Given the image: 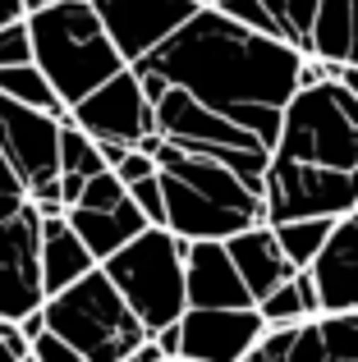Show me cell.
<instances>
[{"label": "cell", "instance_id": "1", "mask_svg": "<svg viewBox=\"0 0 358 362\" xmlns=\"http://www.w3.org/2000/svg\"><path fill=\"white\" fill-rule=\"evenodd\" d=\"M299 60L304 51L285 37L258 33L207 0L129 69L138 74L147 101L166 83H175L212 110L230 115L239 129H248L262 147H276L280 110L299 88Z\"/></svg>", "mask_w": 358, "mask_h": 362}, {"label": "cell", "instance_id": "2", "mask_svg": "<svg viewBox=\"0 0 358 362\" xmlns=\"http://www.w3.org/2000/svg\"><path fill=\"white\" fill-rule=\"evenodd\" d=\"M28 33H33V64L51 78L64 106H74L83 92L125 69V55L101 28L92 0H51V5L33 9Z\"/></svg>", "mask_w": 358, "mask_h": 362}, {"label": "cell", "instance_id": "3", "mask_svg": "<svg viewBox=\"0 0 358 362\" xmlns=\"http://www.w3.org/2000/svg\"><path fill=\"white\" fill-rule=\"evenodd\" d=\"M42 321L74 344V354L83 362H125L134 354V344L147 335L143 321L134 317L120 289L110 284V275L97 266L69 280L64 289L42 298Z\"/></svg>", "mask_w": 358, "mask_h": 362}, {"label": "cell", "instance_id": "4", "mask_svg": "<svg viewBox=\"0 0 358 362\" xmlns=\"http://www.w3.org/2000/svg\"><path fill=\"white\" fill-rule=\"evenodd\" d=\"M101 271L120 289V298L134 308L143 330L171 326L188 308L184 298V239L166 225H143L134 239H125L110 257H101Z\"/></svg>", "mask_w": 358, "mask_h": 362}, {"label": "cell", "instance_id": "5", "mask_svg": "<svg viewBox=\"0 0 358 362\" xmlns=\"http://www.w3.org/2000/svg\"><path fill=\"white\" fill-rule=\"evenodd\" d=\"M271 151L331 170H358V97L340 78L294 88V97L280 110V133Z\"/></svg>", "mask_w": 358, "mask_h": 362}, {"label": "cell", "instance_id": "6", "mask_svg": "<svg viewBox=\"0 0 358 362\" xmlns=\"http://www.w3.org/2000/svg\"><path fill=\"white\" fill-rule=\"evenodd\" d=\"M55 147H60V115L23 106V101L0 92V151L14 165V175L23 179L28 202L42 216L64 211L60 184H55V175H60V151Z\"/></svg>", "mask_w": 358, "mask_h": 362}, {"label": "cell", "instance_id": "7", "mask_svg": "<svg viewBox=\"0 0 358 362\" xmlns=\"http://www.w3.org/2000/svg\"><path fill=\"white\" fill-rule=\"evenodd\" d=\"M262 202H267V221L345 216L358 206V170H331L271 151L267 175H262Z\"/></svg>", "mask_w": 358, "mask_h": 362}, {"label": "cell", "instance_id": "8", "mask_svg": "<svg viewBox=\"0 0 358 362\" xmlns=\"http://www.w3.org/2000/svg\"><path fill=\"white\" fill-rule=\"evenodd\" d=\"M69 119L79 124L83 133H92V138H110V142H129V147H134V142L152 129V101H147L138 74L125 64V69H115L106 83L83 92L69 106Z\"/></svg>", "mask_w": 358, "mask_h": 362}, {"label": "cell", "instance_id": "9", "mask_svg": "<svg viewBox=\"0 0 358 362\" xmlns=\"http://www.w3.org/2000/svg\"><path fill=\"white\" fill-rule=\"evenodd\" d=\"M37 230H42V211L33 202L0 221V317L5 321H18L46 298L42 266H37Z\"/></svg>", "mask_w": 358, "mask_h": 362}, {"label": "cell", "instance_id": "10", "mask_svg": "<svg viewBox=\"0 0 358 362\" xmlns=\"http://www.w3.org/2000/svg\"><path fill=\"white\" fill-rule=\"evenodd\" d=\"M179 362H239L262 335L253 303L243 308H184L179 312Z\"/></svg>", "mask_w": 358, "mask_h": 362}, {"label": "cell", "instance_id": "11", "mask_svg": "<svg viewBox=\"0 0 358 362\" xmlns=\"http://www.w3.org/2000/svg\"><path fill=\"white\" fill-rule=\"evenodd\" d=\"M92 9L110 33L115 51L125 55V64H134L193 14L197 0H92Z\"/></svg>", "mask_w": 358, "mask_h": 362}, {"label": "cell", "instance_id": "12", "mask_svg": "<svg viewBox=\"0 0 358 362\" xmlns=\"http://www.w3.org/2000/svg\"><path fill=\"white\" fill-rule=\"evenodd\" d=\"M152 129L161 133V138L179 142V147H197V142H225V147H253V133L239 129L230 115H221V110H212L207 101H197L193 92L175 88V83H166L161 92L152 97ZM262 147V142H258ZM271 151V147H267Z\"/></svg>", "mask_w": 358, "mask_h": 362}, {"label": "cell", "instance_id": "13", "mask_svg": "<svg viewBox=\"0 0 358 362\" xmlns=\"http://www.w3.org/2000/svg\"><path fill=\"white\" fill-rule=\"evenodd\" d=\"M317 284L322 312H345L358 308V206L345 216H335L326 243L317 247V257L304 266Z\"/></svg>", "mask_w": 358, "mask_h": 362}, {"label": "cell", "instance_id": "14", "mask_svg": "<svg viewBox=\"0 0 358 362\" xmlns=\"http://www.w3.org/2000/svg\"><path fill=\"white\" fill-rule=\"evenodd\" d=\"M184 298L188 308H243L253 303L225 239H184Z\"/></svg>", "mask_w": 358, "mask_h": 362}, {"label": "cell", "instance_id": "15", "mask_svg": "<svg viewBox=\"0 0 358 362\" xmlns=\"http://www.w3.org/2000/svg\"><path fill=\"white\" fill-rule=\"evenodd\" d=\"M225 252H230V262H234V271H239V280L248 284L253 303H258L267 289H276L280 280H289V275L299 271V266L285 257V247L276 243V230H271L267 221L243 225V230L225 234Z\"/></svg>", "mask_w": 358, "mask_h": 362}, {"label": "cell", "instance_id": "16", "mask_svg": "<svg viewBox=\"0 0 358 362\" xmlns=\"http://www.w3.org/2000/svg\"><path fill=\"white\" fill-rule=\"evenodd\" d=\"M64 221L74 225V234L83 239V247L92 252V262L110 257L125 239H134L147 225V216L134 206V197H120L115 206H64Z\"/></svg>", "mask_w": 358, "mask_h": 362}, {"label": "cell", "instance_id": "17", "mask_svg": "<svg viewBox=\"0 0 358 362\" xmlns=\"http://www.w3.org/2000/svg\"><path fill=\"white\" fill-rule=\"evenodd\" d=\"M37 266H42V293L64 289L88 266H97L92 252L83 247V239L74 234V225L64 221V211L42 216V230H37Z\"/></svg>", "mask_w": 358, "mask_h": 362}, {"label": "cell", "instance_id": "18", "mask_svg": "<svg viewBox=\"0 0 358 362\" xmlns=\"http://www.w3.org/2000/svg\"><path fill=\"white\" fill-rule=\"evenodd\" d=\"M0 92H5V97H14V101H23V106L51 110V115H64V110H69L60 97H55L51 78H46L33 60H23V64H0Z\"/></svg>", "mask_w": 358, "mask_h": 362}, {"label": "cell", "instance_id": "19", "mask_svg": "<svg viewBox=\"0 0 358 362\" xmlns=\"http://www.w3.org/2000/svg\"><path fill=\"white\" fill-rule=\"evenodd\" d=\"M267 225L276 230V243L285 247L289 262H294V266H308L317 257V247L326 243L335 216H294V221H267Z\"/></svg>", "mask_w": 358, "mask_h": 362}, {"label": "cell", "instance_id": "20", "mask_svg": "<svg viewBox=\"0 0 358 362\" xmlns=\"http://www.w3.org/2000/svg\"><path fill=\"white\" fill-rule=\"evenodd\" d=\"M317 335H322V362H350L358 358V308L345 312H317Z\"/></svg>", "mask_w": 358, "mask_h": 362}, {"label": "cell", "instance_id": "21", "mask_svg": "<svg viewBox=\"0 0 358 362\" xmlns=\"http://www.w3.org/2000/svg\"><path fill=\"white\" fill-rule=\"evenodd\" d=\"M267 14L276 18V33L285 37L289 46H299L304 55H313V14L317 0H262Z\"/></svg>", "mask_w": 358, "mask_h": 362}, {"label": "cell", "instance_id": "22", "mask_svg": "<svg viewBox=\"0 0 358 362\" xmlns=\"http://www.w3.org/2000/svg\"><path fill=\"white\" fill-rule=\"evenodd\" d=\"M120 197H129V184L106 165V170H97V175L83 179V188H79V197H74V202H79V206H115Z\"/></svg>", "mask_w": 358, "mask_h": 362}, {"label": "cell", "instance_id": "23", "mask_svg": "<svg viewBox=\"0 0 358 362\" xmlns=\"http://www.w3.org/2000/svg\"><path fill=\"white\" fill-rule=\"evenodd\" d=\"M129 197H134V206L147 216V225H166V193H161V175H143L129 184Z\"/></svg>", "mask_w": 358, "mask_h": 362}, {"label": "cell", "instance_id": "24", "mask_svg": "<svg viewBox=\"0 0 358 362\" xmlns=\"http://www.w3.org/2000/svg\"><path fill=\"white\" fill-rule=\"evenodd\" d=\"M28 358L33 362H83L79 354H74V344L64 335H55L51 326H42L33 339H28Z\"/></svg>", "mask_w": 358, "mask_h": 362}, {"label": "cell", "instance_id": "25", "mask_svg": "<svg viewBox=\"0 0 358 362\" xmlns=\"http://www.w3.org/2000/svg\"><path fill=\"white\" fill-rule=\"evenodd\" d=\"M23 60H33V33H28V18L0 23V64H23Z\"/></svg>", "mask_w": 358, "mask_h": 362}, {"label": "cell", "instance_id": "26", "mask_svg": "<svg viewBox=\"0 0 358 362\" xmlns=\"http://www.w3.org/2000/svg\"><path fill=\"white\" fill-rule=\"evenodd\" d=\"M212 5H221L230 18H239V23L258 28V33H271V37H280V33H276V18L267 14V5H262V0H212Z\"/></svg>", "mask_w": 358, "mask_h": 362}, {"label": "cell", "instance_id": "27", "mask_svg": "<svg viewBox=\"0 0 358 362\" xmlns=\"http://www.w3.org/2000/svg\"><path fill=\"white\" fill-rule=\"evenodd\" d=\"M23 202H28V188H23V179L14 175V165L5 160V151H0V221L14 216Z\"/></svg>", "mask_w": 358, "mask_h": 362}, {"label": "cell", "instance_id": "28", "mask_svg": "<svg viewBox=\"0 0 358 362\" xmlns=\"http://www.w3.org/2000/svg\"><path fill=\"white\" fill-rule=\"evenodd\" d=\"M110 170H115V175L125 179V184H134V179L152 175V170H156V160L147 156L143 147H129V151H125V156H120V160H115V165H110Z\"/></svg>", "mask_w": 358, "mask_h": 362}, {"label": "cell", "instance_id": "29", "mask_svg": "<svg viewBox=\"0 0 358 362\" xmlns=\"http://www.w3.org/2000/svg\"><path fill=\"white\" fill-rule=\"evenodd\" d=\"M0 344H5L9 362H28V335L18 330V321H5V317H0Z\"/></svg>", "mask_w": 358, "mask_h": 362}, {"label": "cell", "instance_id": "30", "mask_svg": "<svg viewBox=\"0 0 358 362\" xmlns=\"http://www.w3.org/2000/svg\"><path fill=\"white\" fill-rule=\"evenodd\" d=\"M345 64H358V0H350V46H345Z\"/></svg>", "mask_w": 358, "mask_h": 362}, {"label": "cell", "instance_id": "31", "mask_svg": "<svg viewBox=\"0 0 358 362\" xmlns=\"http://www.w3.org/2000/svg\"><path fill=\"white\" fill-rule=\"evenodd\" d=\"M14 18H28L23 0H0V23H14Z\"/></svg>", "mask_w": 358, "mask_h": 362}, {"label": "cell", "instance_id": "32", "mask_svg": "<svg viewBox=\"0 0 358 362\" xmlns=\"http://www.w3.org/2000/svg\"><path fill=\"white\" fill-rule=\"evenodd\" d=\"M340 83L358 97V64H340Z\"/></svg>", "mask_w": 358, "mask_h": 362}, {"label": "cell", "instance_id": "33", "mask_svg": "<svg viewBox=\"0 0 358 362\" xmlns=\"http://www.w3.org/2000/svg\"><path fill=\"white\" fill-rule=\"evenodd\" d=\"M28 5V14H33V9H42V5H51V0H23Z\"/></svg>", "mask_w": 358, "mask_h": 362}, {"label": "cell", "instance_id": "34", "mask_svg": "<svg viewBox=\"0 0 358 362\" xmlns=\"http://www.w3.org/2000/svg\"><path fill=\"white\" fill-rule=\"evenodd\" d=\"M0 362H9V354H5V344H0Z\"/></svg>", "mask_w": 358, "mask_h": 362}, {"label": "cell", "instance_id": "35", "mask_svg": "<svg viewBox=\"0 0 358 362\" xmlns=\"http://www.w3.org/2000/svg\"><path fill=\"white\" fill-rule=\"evenodd\" d=\"M197 5H207V0H197Z\"/></svg>", "mask_w": 358, "mask_h": 362}]
</instances>
